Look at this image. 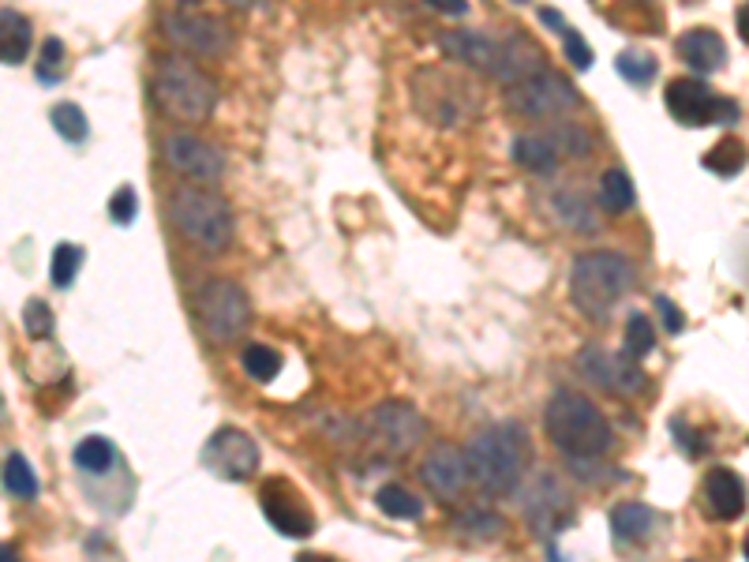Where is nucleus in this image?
<instances>
[{
	"instance_id": "1",
	"label": "nucleus",
	"mask_w": 749,
	"mask_h": 562,
	"mask_svg": "<svg viewBox=\"0 0 749 562\" xmlns=\"http://www.w3.org/2000/svg\"><path fill=\"white\" fill-rule=\"evenodd\" d=\"M469 477L476 480L488 495H510L517 491L529 466V436L517 423H495V428L472 436L465 447Z\"/></svg>"
},
{
	"instance_id": "2",
	"label": "nucleus",
	"mask_w": 749,
	"mask_h": 562,
	"mask_svg": "<svg viewBox=\"0 0 749 562\" xmlns=\"http://www.w3.org/2000/svg\"><path fill=\"white\" fill-rule=\"evenodd\" d=\"M544 431L566 458H599L611 447V423L577 390H555L544 412Z\"/></svg>"
},
{
	"instance_id": "3",
	"label": "nucleus",
	"mask_w": 749,
	"mask_h": 562,
	"mask_svg": "<svg viewBox=\"0 0 749 562\" xmlns=\"http://www.w3.org/2000/svg\"><path fill=\"white\" fill-rule=\"evenodd\" d=\"M634 289V266L615 252H588L577 255L570 270V300L588 319L604 323L611 308Z\"/></svg>"
},
{
	"instance_id": "4",
	"label": "nucleus",
	"mask_w": 749,
	"mask_h": 562,
	"mask_svg": "<svg viewBox=\"0 0 749 562\" xmlns=\"http://www.w3.org/2000/svg\"><path fill=\"white\" fill-rule=\"evenodd\" d=\"M157 105L181 124H203L218 110V83L187 57H162L154 72Z\"/></svg>"
},
{
	"instance_id": "5",
	"label": "nucleus",
	"mask_w": 749,
	"mask_h": 562,
	"mask_svg": "<svg viewBox=\"0 0 749 562\" xmlns=\"http://www.w3.org/2000/svg\"><path fill=\"white\" fill-rule=\"evenodd\" d=\"M165 211H170L173 229L206 252H225L233 244V211L222 195L199 192V187H173Z\"/></svg>"
},
{
	"instance_id": "6",
	"label": "nucleus",
	"mask_w": 749,
	"mask_h": 562,
	"mask_svg": "<svg viewBox=\"0 0 749 562\" xmlns=\"http://www.w3.org/2000/svg\"><path fill=\"white\" fill-rule=\"evenodd\" d=\"M412 102L417 110L435 124H465L480 110V91L461 75L439 72V68H423L412 79Z\"/></svg>"
},
{
	"instance_id": "7",
	"label": "nucleus",
	"mask_w": 749,
	"mask_h": 562,
	"mask_svg": "<svg viewBox=\"0 0 749 562\" xmlns=\"http://www.w3.org/2000/svg\"><path fill=\"white\" fill-rule=\"evenodd\" d=\"M195 323L214 345H229L248 330L252 323V304L244 297L240 285L211 278L195 289Z\"/></svg>"
},
{
	"instance_id": "8",
	"label": "nucleus",
	"mask_w": 749,
	"mask_h": 562,
	"mask_svg": "<svg viewBox=\"0 0 749 562\" xmlns=\"http://www.w3.org/2000/svg\"><path fill=\"white\" fill-rule=\"evenodd\" d=\"M510 113L529 116V121H547V116H566L581 105V94L555 72H540L532 79H521V83L506 86L502 94Z\"/></svg>"
},
{
	"instance_id": "9",
	"label": "nucleus",
	"mask_w": 749,
	"mask_h": 562,
	"mask_svg": "<svg viewBox=\"0 0 749 562\" xmlns=\"http://www.w3.org/2000/svg\"><path fill=\"white\" fill-rule=\"evenodd\" d=\"M667 110L678 124L686 127H708V124H735L738 105L731 98H719L708 91L705 79H671L667 83Z\"/></svg>"
},
{
	"instance_id": "10",
	"label": "nucleus",
	"mask_w": 749,
	"mask_h": 562,
	"mask_svg": "<svg viewBox=\"0 0 749 562\" xmlns=\"http://www.w3.org/2000/svg\"><path fill=\"white\" fill-rule=\"evenodd\" d=\"M574 368L585 375L588 382L604 387L607 394H618V398H634V394L645 390V371L637 368V357L629 352H604L596 345L581 349L574 357Z\"/></svg>"
},
{
	"instance_id": "11",
	"label": "nucleus",
	"mask_w": 749,
	"mask_h": 562,
	"mask_svg": "<svg viewBox=\"0 0 749 562\" xmlns=\"http://www.w3.org/2000/svg\"><path fill=\"white\" fill-rule=\"evenodd\" d=\"M162 31L176 49H184V53H192V57H206V61H211V57H222L225 49L233 45V31L218 16L173 12L162 19Z\"/></svg>"
},
{
	"instance_id": "12",
	"label": "nucleus",
	"mask_w": 749,
	"mask_h": 562,
	"mask_svg": "<svg viewBox=\"0 0 749 562\" xmlns=\"http://www.w3.org/2000/svg\"><path fill=\"white\" fill-rule=\"evenodd\" d=\"M203 466L222 480H248L259 469V447L248 431L240 428H222L214 439L203 447Z\"/></svg>"
},
{
	"instance_id": "13",
	"label": "nucleus",
	"mask_w": 749,
	"mask_h": 562,
	"mask_svg": "<svg viewBox=\"0 0 749 562\" xmlns=\"http://www.w3.org/2000/svg\"><path fill=\"white\" fill-rule=\"evenodd\" d=\"M259 499H263L266 521H270V525L278 529L281 537L304 540V537H311V532H315V518H311L308 502H304V495L289 484V480H281V477L266 480L263 491H259Z\"/></svg>"
},
{
	"instance_id": "14",
	"label": "nucleus",
	"mask_w": 749,
	"mask_h": 562,
	"mask_svg": "<svg viewBox=\"0 0 749 562\" xmlns=\"http://www.w3.org/2000/svg\"><path fill=\"white\" fill-rule=\"evenodd\" d=\"M165 162H170L181 176H192L195 184H218L225 176V154L184 132H176L165 140Z\"/></svg>"
},
{
	"instance_id": "15",
	"label": "nucleus",
	"mask_w": 749,
	"mask_h": 562,
	"mask_svg": "<svg viewBox=\"0 0 749 562\" xmlns=\"http://www.w3.org/2000/svg\"><path fill=\"white\" fill-rule=\"evenodd\" d=\"M371 423L379 431V439L387 442V450L393 453H409L417 442L428 436V423L412 406H401V401H387L371 412Z\"/></svg>"
},
{
	"instance_id": "16",
	"label": "nucleus",
	"mask_w": 749,
	"mask_h": 562,
	"mask_svg": "<svg viewBox=\"0 0 749 562\" xmlns=\"http://www.w3.org/2000/svg\"><path fill=\"white\" fill-rule=\"evenodd\" d=\"M540 72H547V61H544V53H540V45L532 42V38L510 34L506 42H499V61H495V72H491L499 83L514 86V83H521V79H532Z\"/></svg>"
},
{
	"instance_id": "17",
	"label": "nucleus",
	"mask_w": 749,
	"mask_h": 562,
	"mask_svg": "<svg viewBox=\"0 0 749 562\" xmlns=\"http://www.w3.org/2000/svg\"><path fill=\"white\" fill-rule=\"evenodd\" d=\"M705 507H708V514L719 518V521L742 518V510H746V480L738 477L735 469L716 466L705 477Z\"/></svg>"
},
{
	"instance_id": "18",
	"label": "nucleus",
	"mask_w": 749,
	"mask_h": 562,
	"mask_svg": "<svg viewBox=\"0 0 749 562\" xmlns=\"http://www.w3.org/2000/svg\"><path fill=\"white\" fill-rule=\"evenodd\" d=\"M420 477H423V484H428L442 499L461 495V488H465V477H469L465 453H458L453 447H447V442H442V447H435V450L428 453V461H423Z\"/></svg>"
},
{
	"instance_id": "19",
	"label": "nucleus",
	"mask_w": 749,
	"mask_h": 562,
	"mask_svg": "<svg viewBox=\"0 0 749 562\" xmlns=\"http://www.w3.org/2000/svg\"><path fill=\"white\" fill-rule=\"evenodd\" d=\"M525 514H529L532 525H536L540 537L558 532L562 521L570 518V495L555 484V477H540L536 488H532L529 499H525Z\"/></svg>"
},
{
	"instance_id": "20",
	"label": "nucleus",
	"mask_w": 749,
	"mask_h": 562,
	"mask_svg": "<svg viewBox=\"0 0 749 562\" xmlns=\"http://www.w3.org/2000/svg\"><path fill=\"white\" fill-rule=\"evenodd\" d=\"M439 49L450 57V61H461L472 72H495L499 61V42H491L484 34H472V31H442L439 34Z\"/></svg>"
},
{
	"instance_id": "21",
	"label": "nucleus",
	"mask_w": 749,
	"mask_h": 562,
	"mask_svg": "<svg viewBox=\"0 0 749 562\" xmlns=\"http://www.w3.org/2000/svg\"><path fill=\"white\" fill-rule=\"evenodd\" d=\"M675 49H678V57H683V61L694 68L697 75H712L727 61L724 38H719L716 31H705V27H694V31L678 34Z\"/></svg>"
},
{
	"instance_id": "22",
	"label": "nucleus",
	"mask_w": 749,
	"mask_h": 562,
	"mask_svg": "<svg viewBox=\"0 0 749 562\" xmlns=\"http://www.w3.org/2000/svg\"><path fill=\"white\" fill-rule=\"evenodd\" d=\"M653 532V510L645 502H618L611 510V537L623 540V544H640Z\"/></svg>"
},
{
	"instance_id": "23",
	"label": "nucleus",
	"mask_w": 749,
	"mask_h": 562,
	"mask_svg": "<svg viewBox=\"0 0 749 562\" xmlns=\"http://www.w3.org/2000/svg\"><path fill=\"white\" fill-rule=\"evenodd\" d=\"M514 162L529 173H555L558 165V146L551 143V135H517L514 140Z\"/></svg>"
},
{
	"instance_id": "24",
	"label": "nucleus",
	"mask_w": 749,
	"mask_h": 562,
	"mask_svg": "<svg viewBox=\"0 0 749 562\" xmlns=\"http://www.w3.org/2000/svg\"><path fill=\"white\" fill-rule=\"evenodd\" d=\"M27 53H31V23L12 8H4V16H0V57H4V64H23Z\"/></svg>"
},
{
	"instance_id": "25",
	"label": "nucleus",
	"mask_w": 749,
	"mask_h": 562,
	"mask_svg": "<svg viewBox=\"0 0 749 562\" xmlns=\"http://www.w3.org/2000/svg\"><path fill=\"white\" fill-rule=\"evenodd\" d=\"M551 206H555V218L566 225V229H574V233H599V218H596V211L588 206L585 200H581L577 192H558V195H551Z\"/></svg>"
},
{
	"instance_id": "26",
	"label": "nucleus",
	"mask_w": 749,
	"mask_h": 562,
	"mask_svg": "<svg viewBox=\"0 0 749 562\" xmlns=\"http://www.w3.org/2000/svg\"><path fill=\"white\" fill-rule=\"evenodd\" d=\"M634 203H637V187H634V181H629V173L618 170V165L615 170H607L604 181H599V206L611 214H626Z\"/></svg>"
},
{
	"instance_id": "27",
	"label": "nucleus",
	"mask_w": 749,
	"mask_h": 562,
	"mask_svg": "<svg viewBox=\"0 0 749 562\" xmlns=\"http://www.w3.org/2000/svg\"><path fill=\"white\" fill-rule=\"evenodd\" d=\"M374 507H379L387 518H398V521H417L423 514V502L401 484H382L374 491Z\"/></svg>"
},
{
	"instance_id": "28",
	"label": "nucleus",
	"mask_w": 749,
	"mask_h": 562,
	"mask_svg": "<svg viewBox=\"0 0 749 562\" xmlns=\"http://www.w3.org/2000/svg\"><path fill=\"white\" fill-rule=\"evenodd\" d=\"M116 461V450H113V442L105 439V436H91V439H83L75 447V466L83 469V472H91V477H98V472H105Z\"/></svg>"
},
{
	"instance_id": "29",
	"label": "nucleus",
	"mask_w": 749,
	"mask_h": 562,
	"mask_svg": "<svg viewBox=\"0 0 749 562\" xmlns=\"http://www.w3.org/2000/svg\"><path fill=\"white\" fill-rule=\"evenodd\" d=\"M4 491L12 499H34L38 495V477H34V469L27 466L23 453H8V461H4Z\"/></svg>"
},
{
	"instance_id": "30",
	"label": "nucleus",
	"mask_w": 749,
	"mask_h": 562,
	"mask_svg": "<svg viewBox=\"0 0 749 562\" xmlns=\"http://www.w3.org/2000/svg\"><path fill=\"white\" fill-rule=\"evenodd\" d=\"M746 157L749 151L738 140H719L712 151L705 154V170H712L719 176H735L746 170Z\"/></svg>"
},
{
	"instance_id": "31",
	"label": "nucleus",
	"mask_w": 749,
	"mask_h": 562,
	"mask_svg": "<svg viewBox=\"0 0 749 562\" xmlns=\"http://www.w3.org/2000/svg\"><path fill=\"white\" fill-rule=\"evenodd\" d=\"M240 364L255 382H270V379H278V371H281V357H278V349H270V345H248Z\"/></svg>"
},
{
	"instance_id": "32",
	"label": "nucleus",
	"mask_w": 749,
	"mask_h": 562,
	"mask_svg": "<svg viewBox=\"0 0 749 562\" xmlns=\"http://www.w3.org/2000/svg\"><path fill=\"white\" fill-rule=\"evenodd\" d=\"M79 266H83V248H75V244H57L53 259H49V282H53L57 289H68V285L75 282Z\"/></svg>"
},
{
	"instance_id": "33",
	"label": "nucleus",
	"mask_w": 749,
	"mask_h": 562,
	"mask_svg": "<svg viewBox=\"0 0 749 562\" xmlns=\"http://www.w3.org/2000/svg\"><path fill=\"white\" fill-rule=\"evenodd\" d=\"M623 349L629 352V357H648V352L656 349V330H653V319H648L645 311H634L626 319Z\"/></svg>"
},
{
	"instance_id": "34",
	"label": "nucleus",
	"mask_w": 749,
	"mask_h": 562,
	"mask_svg": "<svg viewBox=\"0 0 749 562\" xmlns=\"http://www.w3.org/2000/svg\"><path fill=\"white\" fill-rule=\"evenodd\" d=\"M618 75L629 79V83H653V75L659 72V61L653 53H645V49H626V53H618Z\"/></svg>"
},
{
	"instance_id": "35",
	"label": "nucleus",
	"mask_w": 749,
	"mask_h": 562,
	"mask_svg": "<svg viewBox=\"0 0 749 562\" xmlns=\"http://www.w3.org/2000/svg\"><path fill=\"white\" fill-rule=\"evenodd\" d=\"M49 121H53V127L64 135L68 143H83L86 140V116H83V110H79V105H72V102L53 105Z\"/></svg>"
},
{
	"instance_id": "36",
	"label": "nucleus",
	"mask_w": 749,
	"mask_h": 562,
	"mask_svg": "<svg viewBox=\"0 0 749 562\" xmlns=\"http://www.w3.org/2000/svg\"><path fill=\"white\" fill-rule=\"evenodd\" d=\"M551 143L558 146V154H570V157H585L593 151V140H588L585 127L577 124H558L555 132H551Z\"/></svg>"
},
{
	"instance_id": "37",
	"label": "nucleus",
	"mask_w": 749,
	"mask_h": 562,
	"mask_svg": "<svg viewBox=\"0 0 749 562\" xmlns=\"http://www.w3.org/2000/svg\"><path fill=\"white\" fill-rule=\"evenodd\" d=\"M458 529L480 540H499L502 532H506V521L495 514H484V510H469L465 518H458Z\"/></svg>"
},
{
	"instance_id": "38",
	"label": "nucleus",
	"mask_w": 749,
	"mask_h": 562,
	"mask_svg": "<svg viewBox=\"0 0 749 562\" xmlns=\"http://www.w3.org/2000/svg\"><path fill=\"white\" fill-rule=\"evenodd\" d=\"M23 330H27V338H34V341H42L53 334V311H49L45 300L23 304Z\"/></svg>"
},
{
	"instance_id": "39",
	"label": "nucleus",
	"mask_w": 749,
	"mask_h": 562,
	"mask_svg": "<svg viewBox=\"0 0 749 562\" xmlns=\"http://www.w3.org/2000/svg\"><path fill=\"white\" fill-rule=\"evenodd\" d=\"M135 211H140V195H135L132 184L116 187V195L110 200V218L116 225H132L135 222Z\"/></svg>"
},
{
	"instance_id": "40",
	"label": "nucleus",
	"mask_w": 749,
	"mask_h": 562,
	"mask_svg": "<svg viewBox=\"0 0 749 562\" xmlns=\"http://www.w3.org/2000/svg\"><path fill=\"white\" fill-rule=\"evenodd\" d=\"M562 49H566V61L577 68V72H588L593 68V49H588V42L581 38L577 31H562Z\"/></svg>"
},
{
	"instance_id": "41",
	"label": "nucleus",
	"mask_w": 749,
	"mask_h": 562,
	"mask_svg": "<svg viewBox=\"0 0 749 562\" xmlns=\"http://www.w3.org/2000/svg\"><path fill=\"white\" fill-rule=\"evenodd\" d=\"M61 61H64V45H61V38H49V42L42 45V68H38V79H42L45 86L61 83V75L53 72V64H61Z\"/></svg>"
},
{
	"instance_id": "42",
	"label": "nucleus",
	"mask_w": 749,
	"mask_h": 562,
	"mask_svg": "<svg viewBox=\"0 0 749 562\" xmlns=\"http://www.w3.org/2000/svg\"><path fill=\"white\" fill-rule=\"evenodd\" d=\"M656 308H659V311H664V327H667V330H671V334H678V330H683V327H686L683 311H678V308H675V304H671V300H667V297H656Z\"/></svg>"
},
{
	"instance_id": "43",
	"label": "nucleus",
	"mask_w": 749,
	"mask_h": 562,
	"mask_svg": "<svg viewBox=\"0 0 749 562\" xmlns=\"http://www.w3.org/2000/svg\"><path fill=\"white\" fill-rule=\"evenodd\" d=\"M435 12H447V16H465L469 12V4L465 0H428Z\"/></svg>"
},
{
	"instance_id": "44",
	"label": "nucleus",
	"mask_w": 749,
	"mask_h": 562,
	"mask_svg": "<svg viewBox=\"0 0 749 562\" xmlns=\"http://www.w3.org/2000/svg\"><path fill=\"white\" fill-rule=\"evenodd\" d=\"M540 23L551 27V31H566V19H562V12H555V8H540Z\"/></svg>"
},
{
	"instance_id": "45",
	"label": "nucleus",
	"mask_w": 749,
	"mask_h": 562,
	"mask_svg": "<svg viewBox=\"0 0 749 562\" xmlns=\"http://www.w3.org/2000/svg\"><path fill=\"white\" fill-rule=\"evenodd\" d=\"M738 34H742V42L749 45V0L738 8Z\"/></svg>"
},
{
	"instance_id": "46",
	"label": "nucleus",
	"mask_w": 749,
	"mask_h": 562,
	"mask_svg": "<svg viewBox=\"0 0 749 562\" xmlns=\"http://www.w3.org/2000/svg\"><path fill=\"white\" fill-rule=\"evenodd\" d=\"M229 8H236V12H248V8H255L259 0H225Z\"/></svg>"
},
{
	"instance_id": "47",
	"label": "nucleus",
	"mask_w": 749,
	"mask_h": 562,
	"mask_svg": "<svg viewBox=\"0 0 749 562\" xmlns=\"http://www.w3.org/2000/svg\"><path fill=\"white\" fill-rule=\"evenodd\" d=\"M176 4H184V8H195V4H199V0H176Z\"/></svg>"
},
{
	"instance_id": "48",
	"label": "nucleus",
	"mask_w": 749,
	"mask_h": 562,
	"mask_svg": "<svg viewBox=\"0 0 749 562\" xmlns=\"http://www.w3.org/2000/svg\"><path fill=\"white\" fill-rule=\"evenodd\" d=\"M746 559H749V537H746Z\"/></svg>"
},
{
	"instance_id": "49",
	"label": "nucleus",
	"mask_w": 749,
	"mask_h": 562,
	"mask_svg": "<svg viewBox=\"0 0 749 562\" xmlns=\"http://www.w3.org/2000/svg\"><path fill=\"white\" fill-rule=\"evenodd\" d=\"M517 4H521V0H517Z\"/></svg>"
}]
</instances>
